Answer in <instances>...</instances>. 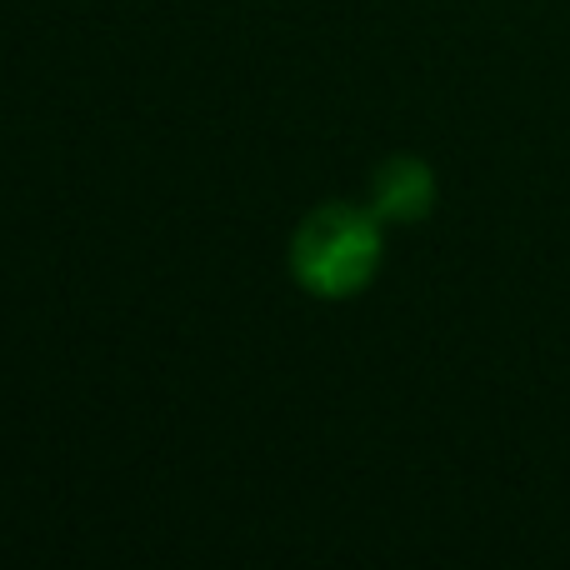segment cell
Returning <instances> with one entry per match:
<instances>
[{"instance_id":"obj_1","label":"cell","mask_w":570,"mask_h":570,"mask_svg":"<svg viewBox=\"0 0 570 570\" xmlns=\"http://www.w3.org/2000/svg\"><path fill=\"white\" fill-rule=\"evenodd\" d=\"M381 226L385 220L375 210L331 206L311 210V216L295 226L291 240V276L301 291H311L315 301H351L381 271Z\"/></svg>"},{"instance_id":"obj_2","label":"cell","mask_w":570,"mask_h":570,"mask_svg":"<svg viewBox=\"0 0 570 570\" xmlns=\"http://www.w3.org/2000/svg\"><path fill=\"white\" fill-rule=\"evenodd\" d=\"M371 210L391 226H415L435 210V170L421 156H391L371 176Z\"/></svg>"}]
</instances>
